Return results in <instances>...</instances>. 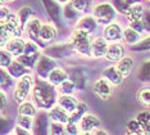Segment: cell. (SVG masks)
<instances>
[{"label": "cell", "mask_w": 150, "mask_h": 135, "mask_svg": "<svg viewBox=\"0 0 150 135\" xmlns=\"http://www.w3.org/2000/svg\"><path fill=\"white\" fill-rule=\"evenodd\" d=\"M33 89V76L30 74H25L22 77H19L18 82H17L14 91H13V98L18 104L25 102L28 98L30 93Z\"/></svg>", "instance_id": "3957f363"}, {"label": "cell", "mask_w": 150, "mask_h": 135, "mask_svg": "<svg viewBox=\"0 0 150 135\" xmlns=\"http://www.w3.org/2000/svg\"><path fill=\"white\" fill-rule=\"evenodd\" d=\"M101 126L100 120L98 119V116H95L94 113H85L82 119L78 121V133L82 134H93L94 130H96L98 127Z\"/></svg>", "instance_id": "5b68a950"}, {"label": "cell", "mask_w": 150, "mask_h": 135, "mask_svg": "<svg viewBox=\"0 0 150 135\" xmlns=\"http://www.w3.org/2000/svg\"><path fill=\"white\" fill-rule=\"evenodd\" d=\"M50 133H52V134H63V133H64L63 124H59V122H53L52 127H50Z\"/></svg>", "instance_id": "e575fe53"}, {"label": "cell", "mask_w": 150, "mask_h": 135, "mask_svg": "<svg viewBox=\"0 0 150 135\" xmlns=\"http://www.w3.org/2000/svg\"><path fill=\"white\" fill-rule=\"evenodd\" d=\"M18 113H19V115L30 116V117H35L36 113H37V111H36V107H35L33 103L25 100V102H22L21 104H19V107H18Z\"/></svg>", "instance_id": "cb8c5ba5"}, {"label": "cell", "mask_w": 150, "mask_h": 135, "mask_svg": "<svg viewBox=\"0 0 150 135\" xmlns=\"http://www.w3.org/2000/svg\"><path fill=\"white\" fill-rule=\"evenodd\" d=\"M139 103L142 107H150V88H144L137 94Z\"/></svg>", "instance_id": "83f0119b"}, {"label": "cell", "mask_w": 150, "mask_h": 135, "mask_svg": "<svg viewBox=\"0 0 150 135\" xmlns=\"http://www.w3.org/2000/svg\"><path fill=\"white\" fill-rule=\"evenodd\" d=\"M11 37H12V35L8 32V30H6L5 27L3 30H0V48H5L6 43L9 41Z\"/></svg>", "instance_id": "836d02e7"}, {"label": "cell", "mask_w": 150, "mask_h": 135, "mask_svg": "<svg viewBox=\"0 0 150 135\" xmlns=\"http://www.w3.org/2000/svg\"><path fill=\"white\" fill-rule=\"evenodd\" d=\"M67 79H68L67 72L62 70V68H53V70L49 72V75H47V80L54 86H58L59 84H62Z\"/></svg>", "instance_id": "ffe728a7"}, {"label": "cell", "mask_w": 150, "mask_h": 135, "mask_svg": "<svg viewBox=\"0 0 150 135\" xmlns=\"http://www.w3.org/2000/svg\"><path fill=\"white\" fill-rule=\"evenodd\" d=\"M41 26H42L41 21L37 18V17L32 16L31 18L25 23L23 30H25V32L28 35V37H31V39H39V32H40Z\"/></svg>", "instance_id": "7c38bea8"}, {"label": "cell", "mask_w": 150, "mask_h": 135, "mask_svg": "<svg viewBox=\"0 0 150 135\" xmlns=\"http://www.w3.org/2000/svg\"><path fill=\"white\" fill-rule=\"evenodd\" d=\"M13 55L9 53L5 48H0V67L3 68H8L9 66L12 64V62L14 61L13 59Z\"/></svg>", "instance_id": "d4e9b609"}, {"label": "cell", "mask_w": 150, "mask_h": 135, "mask_svg": "<svg viewBox=\"0 0 150 135\" xmlns=\"http://www.w3.org/2000/svg\"><path fill=\"white\" fill-rule=\"evenodd\" d=\"M57 89H58V91H59L60 94H72L76 88H74V84H73V82L67 79L66 81H63L62 84L58 85Z\"/></svg>", "instance_id": "f1b7e54d"}, {"label": "cell", "mask_w": 150, "mask_h": 135, "mask_svg": "<svg viewBox=\"0 0 150 135\" xmlns=\"http://www.w3.org/2000/svg\"><path fill=\"white\" fill-rule=\"evenodd\" d=\"M8 72L11 74L12 77H22L25 74H28V68L26 66H23L22 63H19L18 61H13L12 64L8 67Z\"/></svg>", "instance_id": "44dd1931"}, {"label": "cell", "mask_w": 150, "mask_h": 135, "mask_svg": "<svg viewBox=\"0 0 150 135\" xmlns=\"http://www.w3.org/2000/svg\"><path fill=\"white\" fill-rule=\"evenodd\" d=\"M68 46H69L71 49H73L76 53L83 55V57H91L90 34L85 32L82 30L76 29V31H73L72 35L68 39Z\"/></svg>", "instance_id": "7a4b0ae2"}, {"label": "cell", "mask_w": 150, "mask_h": 135, "mask_svg": "<svg viewBox=\"0 0 150 135\" xmlns=\"http://www.w3.org/2000/svg\"><path fill=\"white\" fill-rule=\"evenodd\" d=\"M148 1H150V0H148Z\"/></svg>", "instance_id": "ee69618b"}, {"label": "cell", "mask_w": 150, "mask_h": 135, "mask_svg": "<svg viewBox=\"0 0 150 135\" xmlns=\"http://www.w3.org/2000/svg\"><path fill=\"white\" fill-rule=\"evenodd\" d=\"M136 120H137L140 124H142V125H144L145 122H148V121L150 120V113L146 112V111H144V112H140L137 115V117H136Z\"/></svg>", "instance_id": "d590c367"}, {"label": "cell", "mask_w": 150, "mask_h": 135, "mask_svg": "<svg viewBox=\"0 0 150 135\" xmlns=\"http://www.w3.org/2000/svg\"><path fill=\"white\" fill-rule=\"evenodd\" d=\"M86 112H87V104H86V103H83V102L78 103L77 107H76V109H74L73 112L69 115V122L78 124V121L82 119V116Z\"/></svg>", "instance_id": "603a6c76"}, {"label": "cell", "mask_w": 150, "mask_h": 135, "mask_svg": "<svg viewBox=\"0 0 150 135\" xmlns=\"http://www.w3.org/2000/svg\"><path fill=\"white\" fill-rule=\"evenodd\" d=\"M25 46H26V41L19 36H12L9 41L5 45V49L11 53L13 57H19L25 53Z\"/></svg>", "instance_id": "52a82bcc"}, {"label": "cell", "mask_w": 150, "mask_h": 135, "mask_svg": "<svg viewBox=\"0 0 150 135\" xmlns=\"http://www.w3.org/2000/svg\"><path fill=\"white\" fill-rule=\"evenodd\" d=\"M13 1H16V0H4V3H13Z\"/></svg>", "instance_id": "60d3db41"}, {"label": "cell", "mask_w": 150, "mask_h": 135, "mask_svg": "<svg viewBox=\"0 0 150 135\" xmlns=\"http://www.w3.org/2000/svg\"><path fill=\"white\" fill-rule=\"evenodd\" d=\"M9 14H11V10H9L8 6H5V5L0 6V21H1V22H4V21L8 18Z\"/></svg>", "instance_id": "8d00e7d4"}, {"label": "cell", "mask_w": 150, "mask_h": 135, "mask_svg": "<svg viewBox=\"0 0 150 135\" xmlns=\"http://www.w3.org/2000/svg\"><path fill=\"white\" fill-rule=\"evenodd\" d=\"M96 26H98V21L94 16H83V17H81L77 22V29L82 30L87 34L93 32V31L96 29Z\"/></svg>", "instance_id": "2e32d148"}, {"label": "cell", "mask_w": 150, "mask_h": 135, "mask_svg": "<svg viewBox=\"0 0 150 135\" xmlns=\"http://www.w3.org/2000/svg\"><path fill=\"white\" fill-rule=\"evenodd\" d=\"M108 40L105 37H96L91 41V46H90V51H91V57L94 58H101L105 57L108 49Z\"/></svg>", "instance_id": "ba28073f"}, {"label": "cell", "mask_w": 150, "mask_h": 135, "mask_svg": "<svg viewBox=\"0 0 150 135\" xmlns=\"http://www.w3.org/2000/svg\"><path fill=\"white\" fill-rule=\"evenodd\" d=\"M17 16H18L19 21H21V23L23 25V27H25V23L33 16V10H32L31 6H22V8L18 10Z\"/></svg>", "instance_id": "4316f807"}, {"label": "cell", "mask_w": 150, "mask_h": 135, "mask_svg": "<svg viewBox=\"0 0 150 135\" xmlns=\"http://www.w3.org/2000/svg\"><path fill=\"white\" fill-rule=\"evenodd\" d=\"M112 86L113 85H112L105 77H100L95 81L93 90L100 99H109L112 95Z\"/></svg>", "instance_id": "8992f818"}, {"label": "cell", "mask_w": 150, "mask_h": 135, "mask_svg": "<svg viewBox=\"0 0 150 135\" xmlns=\"http://www.w3.org/2000/svg\"><path fill=\"white\" fill-rule=\"evenodd\" d=\"M104 37L108 41L115 43L123 39V30L118 23H108V26L104 29Z\"/></svg>", "instance_id": "30bf717a"}, {"label": "cell", "mask_w": 150, "mask_h": 135, "mask_svg": "<svg viewBox=\"0 0 150 135\" xmlns=\"http://www.w3.org/2000/svg\"><path fill=\"white\" fill-rule=\"evenodd\" d=\"M126 130L129 134H144V129H142V124H140L137 120L129 121L126 125Z\"/></svg>", "instance_id": "f546056e"}, {"label": "cell", "mask_w": 150, "mask_h": 135, "mask_svg": "<svg viewBox=\"0 0 150 135\" xmlns=\"http://www.w3.org/2000/svg\"><path fill=\"white\" fill-rule=\"evenodd\" d=\"M59 1H66V0H59Z\"/></svg>", "instance_id": "7bdbcfd3"}, {"label": "cell", "mask_w": 150, "mask_h": 135, "mask_svg": "<svg viewBox=\"0 0 150 135\" xmlns=\"http://www.w3.org/2000/svg\"><path fill=\"white\" fill-rule=\"evenodd\" d=\"M55 88L53 84L45 81H37L33 85V100L41 108H52L55 100Z\"/></svg>", "instance_id": "6da1fadb"}, {"label": "cell", "mask_w": 150, "mask_h": 135, "mask_svg": "<svg viewBox=\"0 0 150 135\" xmlns=\"http://www.w3.org/2000/svg\"><path fill=\"white\" fill-rule=\"evenodd\" d=\"M40 53V49L39 46L33 43V41H26V46H25V53L26 55H37Z\"/></svg>", "instance_id": "1f68e13d"}, {"label": "cell", "mask_w": 150, "mask_h": 135, "mask_svg": "<svg viewBox=\"0 0 150 135\" xmlns=\"http://www.w3.org/2000/svg\"><path fill=\"white\" fill-rule=\"evenodd\" d=\"M103 77H105L107 80L110 82L113 86H118L122 84L123 81V77L119 74V71L117 70V66H109V67L104 68L103 70Z\"/></svg>", "instance_id": "5bb4252c"}, {"label": "cell", "mask_w": 150, "mask_h": 135, "mask_svg": "<svg viewBox=\"0 0 150 135\" xmlns=\"http://www.w3.org/2000/svg\"><path fill=\"white\" fill-rule=\"evenodd\" d=\"M4 26L12 36H19L23 31V25L17 14H9L8 18L4 21Z\"/></svg>", "instance_id": "9c48e42d"}, {"label": "cell", "mask_w": 150, "mask_h": 135, "mask_svg": "<svg viewBox=\"0 0 150 135\" xmlns=\"http://www.w3.org/2000/svg\"><path fill=\"white\" fill-rule=\"evenodd\" d=\"M4 5V0H0V6Z\"/></svg>", "instance_id": "b9f144b4"}, {"label": "cell", "mask_w": 150, "mask_h": 135, "mask_svg": "<svg viewBox=\"0 0 150 135\" xmlns=\"http://www.w3.org/2000/svg\"><path fill=\"white\" fill-rule=\"evenodd\" d=\"M93 16L96 18L99 23L108 25L115 18L117 12H115V8L110 3H100V4H96L93 8Z\"/></svg>", "instance_id": "277c9868"}, {"label": "cell", "mask_w": 150, "mask_h": 135, "mask_svg": "<svg viewBox=\"0 0 150 135\" xmlns=\"http://www.w3.org/2000/svg\"><path fill=\"white\" fill-rule=\"evenodd\" d=\"M12 76L9 72H6L3 67H0V88H4V86H8L11 84Z\"/></svg>", "instance_id": "d6a6232c"}, {"label": "cell", "mask_w": 150, "mask_h": 135, "mask_svg": "<svg viewBox=\"0 0 150 135\" xmlns=\"http://www.w3.org/2000/svg\"><path fill=\"white\" fill-rule=\"evenodd\" d=\"M32 122H33V117L25 116V115H18V117H17V125L25 127L27 130H31Z\"/></svg>", "instance_id": "4dcf8cb0"}, {"label": "cell", "mask_w": 150, "mask_h": 135, "mask_svg": "<svg viewBox=\"0 0 150 135\" xmlns=\"http://www.w3.org/2000/svg\"><path fill=\"white\" fill-rule=\"evenodd\" d=\"M71 4L77 12H81V13H85L87 12L88 8L93 4V0H71Z\"/></svg>", "instance_id": "484cf974"}, {"label": "cell", "mask_w": 150, "mask_h": 135, "mask_svg": "<svg viewBox=\"0 0 150 135\" xmlns=\"http://www.w3.org/2000/svg\"><path fill=\"white\" fill-rule=\"evenodd\" d=\"M126 17L131 22H136V21H141L144 17V6L141 4H132L128 5V8L126 9Z\"/></svg>", "instance_id": "e0dca14e"}, {"label": "cell", "mask_w": 150, "mask_h": 135, "mask_svg": "<svg viewBox=\"0 0 150 135\" xmlns=\"http://www.w3.org/2000/svg\"><path fill=\"white\" fill-rule=\"evenodd\" d=\"M77 104H78L77 99L72 94H60V96L58 98V106H60L63 109H66L69 115L76 109Z\"/></svg>", "instance_id": "9a60e30c"}, {"label": "cell", "mask_w": 150, "mask_h": 135, "mask_svg": "<svg viewBox=\"0 0 150 135\" xmlns=\"http://www.w3.org/2000/svg\"><path fill=\"white\" fill-rule=\"evenodd\" d=\"M123 40H125V43L127 44V45H134L136 43H139V40H140V32L129 26L128 29L123 30Z\"/></svg>", "instance_id": "7402d4cb"}, {"label": "cell", "mask_w": 150, "mask_h": 135, "mask_svg": "<svg viewBox=\"0 0 150 135\" xmlns=\"http://www.w3.org/2000/svg\"><path fill=\"white\" fill-rule=\"evenodd\" d=\"M123 55H125V48L118 41H115V43L108 45L107 53H105V59L109 62H118L119 59L123 58Z\"/></svg>", "instance_id": "8fae6325"}, {"label": "cell", "mask_w": 150, "mask_h": 135, "mask_svg": "<svg viewBox=\"0 0 150 135\" xmlns=\"http://www.w3.org/2000/svg\"><path fill=\"white\" fill-rule=\"evenodd\" d=\"M6 106V95L3 90H0V109H4Z\"/></svg>", "instance_id": "74e56055"}, {"label": "cell", "mask_w": 150, "mask_h": 135, "mask_svg": "<svg viewBox=\"0 0 150 135\" xmlns=\"http://www.w3.org/2000/svg\"><path fill=\"white\" fill-rule=\"evenodd\" d=\"M132 68H134V61L129 57H123L122 59L118 61L117 64V70L119 71V74L122 75L123 79H127L132 72Z\"/></svg>", "instance_id": "d6986e66"}, {"label": "cell", "mask_w": 150, "mask_h": 135, "mask_svg": "<svg viewBox=\"0 0 150 135\" xmlns=\"http://www.w3.org/2000/svg\"><path fill=\"white\" fill-rule=\"evenodd\" d=\"M49 117L53 122H59V124H68L69 122V113L58 104L53 106L52 108H50Z\"/></svg>", "instance_id": "4fadbf2b"}, {"label": "cell", "mask_w": 150, "mask_h": 135, "mask_svg": "<svg viewBox=\"0 0 150 135\" xmlns=\"http://www.w3.org/2000/svg\"><path fill=\"white\" fill-rule=\"evenodd\" d=\"M142 129H144V134H150V120L142 125Z\"/></svg>", "instance_id": "ab89813d"}, {"label": "cell", "mask_w": 150, "mask_h": 135, "mask_svg": "<svg viewBox=\"0 0 150 135\" xmlns=\"http://www.w3.org/2000/svg\"><path fill=\"white\" fill-rule=\"evenodd\" d=\"M13 133H14V134H30V133H31V130H27V129H25V127L17 125L14 127V131H13Z\"/></svg>", "instance_id": "f35d334b"}, {"label": "cell", "mask_w": 150, "mask_h": 135, "mask_svg": "<svg viewBox=\"0 0 150 135\" xmlns=\"http://www.w3.org/2000/svg\"><path fill=\"white\" fill-rule=\"evenodd\" d=\"M57 36V29L52 23H44L40 29L39 32V39L44 41V43H50L55 39Z\"/></svg>", "instance_id": "ac0fdd59"}]
</instances>
